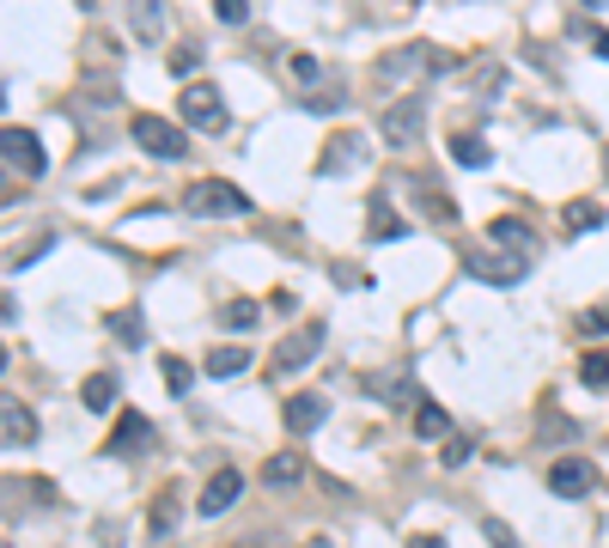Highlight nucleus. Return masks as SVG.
I'll return each mask as SVG.
<instances>
[{
  "instance_id": "obj_1",
  "label": "nucleus",
  "mask_w": 609,
  "mask_h": 548,
  "mask_svg": "<svg viewBox=\"0 0 609 548\" xmlns=\"http://www.w3.org/2000/svg\"><path fill=\"white\" fill-rule=\"evenodd\" d=\"M183 208L196 213V220H244L257 201L244 196L238 183H226V177H201V183L183 189Z\"/></svg>"
},
{
  "instance_id": "obj_2",
  "label": "nucleus",
  "mask_w": 609,
  "mask_h": 548,
  "mask_svg": "<svg viewBox=\"0 0 609 548\" xmlns=\"http://www.w3.org/2000/svg\"><path fill=\"white\" fill-rule=\"evenodd\" d=\"M0 171H13V177H44L49 171L44 140L30 135V128H0Z\"/></svg>"
},
{
  "instance_id": "obj_3",
  "label": "nucleus",
  "mask_w": 609,
  "mask_h": 548,
  "mask_svg": "<svg viewBox=\"0 0 609 548\" xmlns=\"http://www.w3.org/2000/svg\"><path fill=\"white\" fill-rule=\"evenodd\" d=\"M378 135L390 140L396 152L421 147V135H426V104H421V98H396V104H384V122H378Z\"/></svg>"
},
{
  "instance_id": "obj_4",
  "label": "nucleus",
  "mask_w": 609,
  "mask_h": 548,
  "mask_svg": "<svg viewBox=\"0 0 609 548\" xmlns=\"http://www.w3.org/2000/svg\"><path fill=\"white\" fill-rule=\"evenodd\" d=\"M463 269H470L475 281H487V287H518V281L531 274V257H518V250H470Z\"/></svg>"
},
{
  "instance_id": "obj_5",
  "label": "nucleus",
  "mask_w": 609,
  "mask_h": 548,
  "mask_svg": "<svg viewBox=\"0 0 609 548\" xmlns=\"http://www.w3.org/2000/svg\"><path fill=\"white\" fill-rule=\"evenodd\" d=\"M183 122H189V128H196V135H226V98H220V91L213 86H183Z\"/></svg>"
},
{
  "instance_id": "obj_6",
  "label": "nucleus",
  "mask_w": 609,
  "mask_h": 548,
  "mask_svg": "<svg viewBox=\"0 0 609 548\" xmlns=\"http://www.w3.org/2000/svg\"><path fill=\"white\" fill-rule=\"evenodd\" d=\"M135 147L171 165V159H183V152H189V140H183L177 122H165V116H152V110H147V116H135Z\"/></svg>"
},
{
  "instance_id": "obj_7",
  "label": "nucleus",
  "mask_w": 609,
  "mask_h": 548,
  "mask_svg": "<svg viewBox=\"0 0 609 548\" xmlns=\"http://www.w3.org/2000/svg\"><path fill=\"white\" fill-rule=\"evenodd\" d=\"M372 152H365V135H353V128H341V135L323 140V159H318V177H353V171L365 165Z\"/></svg>"
},
{
  "instance_id": "obj_8",
  "label": "nucleus",
  "mask_w": 609,
  "mask_h": 548,
  "mask_svg": "<svg viewBox=\"0 0 609 548\" xmlns=\"http://www.w3.org/2000/svg\"><path fill=\"white\" fill-rule=\"evenodd\" d=\"M597 487V470L585 463V457H555L548 463V494H561V500H585Z\"/></svg>"
},
{
  "instance_id": "obj_9",
  "label": "nucleus",
  "mask_w": 609,
  "mask_h": 548,
  "mask_svg": "<svg viewBox=\"0 0 609 548\" xmlns=\"http://www.w3.org/2000/svg\"><path fill=\"white\" fill-rule=\"evenodd\" d=\"M323 323L311 317V323H299V335H287V341H281V353H274V372H281V378H287V372H299V365H311L318 360V348H323Z\"/></svg>"
},
{
  "instance_id": "obj_10",
  "label": "nucleus",
  "mask_w": 609,
  "mask_h": 548,
  "mask_svg": "<svg viewBox=\"0 0 609 548\" xmlns=\"http://www.w3.org/2000/svg\"><path fill=\"white\" fill-rule=\"evenodd\" d=\"M414 67H426V74H445V67H451V55H439V49H426V43H409V49H396V55L378 61L384 79H409Z\"/></svg>"
},
{
  "instance_id": "obj_11",
  "label": "nucleus",
  "mask_w": 609,
  "mask_h": 548,
  "mask_svg": "<svg viewBox=\"0 0 609 548\" xmlns=\"http://www.w3.org/2000/svg\"><path fill=\"white\" fill-rule=\"evenodd\" d=\"M0 445H7V451L37 445V414H30L18 396H0Z\"/></svg>"
},
{
  "instance_id": "obj_12",
  "label": "nucleus",
  "mask_w": 609,
  "mask_h": 548,
  "mask_svg": "<svg viewBox=\"0 0 609 548\" xmlns=\"http://www.w3.org/2000/svg\"><path fill=\"white\" fill-rule=\"evenodd\" d=\"M238 494H244V475L238 470H213L196 506H201V518H220V512H232V506H238Z\"/></svg>"
},
{
  "instance_id": "obj_13",
  "label": "nucleus",
  "mask_w": 609,
  "mask_h": 548,
  "mask_svg": "<svg viewBox=\"0 0 609 548\" xmlns=\"http://www.w3.org/2000/svg\"><path fill=\"white\" fill-rule=\"evenodd\" d=\"M323 414H330V402H323L318 390H293L287 409H281V421H287V433H318Z\"/></svg>"
},
{
  "instance_id": "obj_14",
  "label": "nucleus",
  "mask_w": 609,
  "mask_h": 548,
  "mask_svg": "<svg viewBox=\"0 0 609 548\" xmlns=\"http://www.w3.org/2000/svg\"><path fill=\"white\" fill-rule=\"evenodd\" d=\"M299 482H304V457L299 451H274L269 463H262V487H274V494H293Z\"/></svg>"
},
{
  "instance_id": "obj_15",
  "label": "nucleus",
  "mask_w": 609,
  "mask_h": 548,
  "mask_svg": "<svg viewBox=\"0 0 609 548\" xmlns=\"http://www.w3.org/2000/svg\"><path fill=\"white\" fill-rule=\"evenodd\" d=\"M177 518H183V500H177V487H165V494L152 500V518H147V543H171V536H177Z\"/></svg>"
},
{
  "instance_id": "obj_16",
  "label": "nucleus",
  "mask_w": 609,
  "mask_h": 548,
  "mask_svg": "<svg viewBox=\"0 0 609 548\" xmlns=\"http://www.w3.org/2000/svg\"><path fill=\"white\" fill-rule=\"evenodd\" d=\"M147 445H152V421H147V414H122L116 433H110V451L135 457V451H147Z\"/></svg>"
},
{
  "instance_id": "obj_17",
  "label": "nucleus",
  "mask_w": 609,
  "mask_h": 548,
  "mask_svg": "<svg viewBox=\"0 0 609 548\" xmlns=\"http://www.w3.org/2000/svg\"><path fill=\"white\" fill-rule=\"evenodd\" d=\"M487 244H506V250H518V257H531L536 250V226H524V220H487Z\"/></svg>"
},
{
  "instance_id": "obj_18",
  "label": "nucleus",
  "mask_w": 609,
  "mask_h": 548,
  "mask_svg": "<svg viewBox=\"0 0 609 548\" xmlns=\"http://www.w3.org/2000/svg\"><path fill=\"white\" fill-rule=\"evenodd\" d=\"M409 232V220L390 208V196H372V226H365V238L378 244V238H402Z\"/></svg>"
},
{
  "instance_id": "obj_19",
  "label": "nucleus",
  "mask_w": 609,
  "mask_h": 548,
  "mask_svg": "<svg viewBox=\"0 0 609 548\" xmlns=\"http://www.w3.org/2000/svg\"><path fill=\"white\" fill-rule=\"evenodd\" d=\"M79 402H86L91 414H110L116 409V378H110V372H91V378L79 384Z\"/></svg>"
},
{
  "instance_id": "obj_20",
  "label": "nucleus",
  "mask_w": 609,
  "mask_h": 548,
  "mask_svg": "<svg viewBox=\"0 0 609 548\" xmlns=\"http://www.w3.org/2000/svg\"><path fill=\"white\" fill-rule=\"evenodd\" d=\"M104 335H116L122 348H147V323H140V311H110Z\"/></svg>"
},
{
  "instance_id": "obj_21",
  "label": "nucleus",
  "mask_w": 609,
  "mask_h": 548,
  "mask_svg": "<svg viewBox=\"0 0 609 548\" xmlns=\"http://www.w3.org/2000/svg\"><path fill=\"white\" fill-rule=\"evenodd\" d=\"M250 372V348H213L208 353V378H238Z\"/></svg>"
},
{
  "instance_id": "obj_22",
  "label": "nucleus",
  "mask_w": 609,
  "mask_h": 548,
  "mask_svg": "<svg viewBox=\"0 0 609 548\" xmlns=\"http://www.w3.org/2000/svg\"><path fill=\"white\" fill-rule=\"evenodd\" d=\"M414 433H421V439H451V414H445L439 402H421V409H414Z\"/></svg>"
},
{
  "instance_id": "obj_23",
  "label": "nucleus",
  "mask_w": 609,
  "mask_h": 548,
  "mask_svg": "<svg viewBox=\"0 0 609 548\" xmlns=\"http://www.w3.org/2000/svg\"><path fill=\"white\" fill-rule=\"evenodd\" d=\"M451 152H457V165H470V171L494 165V152H487L482 135H451Z\"/></svg>"
},
{
  "instance_id": "obj_24",
  "label": "nucleus",
  "mask_w": 609,
  "mask_h": 548,
  "mask_svg": "<svg viewBox=\"0 0 609 548\" xmlns=\"http://www.w3.org/2000/svg\"><path fill=\"white\" fill-rule=\"evenodd\" d=\"M257 317H262V304H250V299H226V304H220V323H226V329H257Z\"/></svg>"
},
{
  "instance_id": "obj_25",
  "label": "nucleus",
  "mask_w": 609,
  "mask_h": 548,
  "mask_svg": "<svg viewBox=\"0 0 609 548\" xmlns=\"http://www.w3.org/2000/svg\"><path fill=\"white\" fill-rule=\"evenodd\" d=\"M597 226H604V208H592V201L567 208V232H597Z\"/></svg>"
},
{
  "instance_id": "obj_26",
  "label": "nucleus",
  "mask_w": 609,
  "mask_h": 548,
  "mask_svg": "<svg viewBox=\"0 0 609 548\" xmlns=\"http://www.w3.org/2000/svg\"><path fill=\"white\" fill-rule=\"evenodd\" d=\"M128 25H135L140 37H159V30H165V7H152V0H147V7H135V13H128Z\"/></svg>"
},
{
  "instance_id": "obj_27",
  "label": "nucleus",
  "mask_w": 609,
  "mask_h": 548,
  "mask_svg": "<svg viewBox=\"0 0 609 548\" xmlns=\"http://www.w3.org/2000/svg\"><path fill=\"white\" fill-rule=\"evenodd\" d=\"M287 67H293V79H299V86H323V61L318 55H293Z\"/></svg>"
},
{
  "instance_id": "obj_28",
  "label": "nucleus",
  "mask_w": 609,
  "mask_h": 548,
  "mask_svg": "<svg viewBox=\"0 0 609 548\" xmlns=\"http://www.w3.org/2000/svg\"><path fill=\"white\" fill-rule=\"evenodd\" d=\"M426 213H433L439 226H451V220H457V201L445 196V189H426Z\"/></svg>"
},
{
  "instance_id": "obj_29",
  "label": "nucleus",
  "mask_w": 609,
  "mask_h": 548,
  "mask_svg": "<svg viewBox=\"0 0 609 548\" xmlns=\"http://www.w3.org/2000/svg\"><path fill=\"white\" fill-rule=\"evenodd\" d=\"M579 378H585V384H609V353H585V360H579Z\"/></svg>"
},
{
  "instance_id": "obj_30",
  "label": "nucleus",
  "mask_w": 609,
  "mask_h": 548,
  "mask_svg": "<svg viewBox=\"0 0 609 548\" xmlns=\"http://www.w3.org/2000/svg\"><path fill=\"white\" fill-rule=\"evenodd\" d=\"M482 531H487V543H494V548H518V536H512V524H506V518H487Z\"/></svg>"
},
{
  "instance_id": "obj_31",
  "label": "nucleus",
  "mask_w": 609,
  "mask_h": 548,
  "mask_svg": "<svg viewBox=\"0 0 609 548\" xmlns=\"http://www.w3.org/2000/svg\"><path fill=\"white\" fill-rule=\"evenodd\" d=\"M213 13H220V25H244L250 7H244V0H213Z\"/></svg>"
},
{
  "instance_id": "obj_32",
  "label": "nucleus",
  "mask_w": 609,
  "mask_h": 548,
  "mask_svg": "<svg viewBox=\"0 0 609 548\" xmlns=\"http://www.w3.org/2000/svg\"><path fill=\"white\" fill-rule=\"evenodd\" d=\"M196 67H201V55H196V49H177V55H171V74H177V79H189Z\"/></svg>"
},
{
  "instance_id": "obj_33",
  "label": "nucleus",
  "mask_w": 609,
  "mask_h": 548,
  "mask_svg": "<svg viewBox=\"0 0 609 548\" xmlns=\"http://www.w3.org/2000/svg\"><path fill=\"white\" fill-rule=\"evenodd\" d=\"M165 384H171V390H189V365H183V360H165Z\"/></svg>"
},
{
  "instance_id": "obj_34",
  "label": "nucleus",
  "mask_w": 609,
  "mask_h": 548,
  "mask_svg": "<svg viewBox=\"0 0 609 548\" xmlns=\"http://www.w3.org/2000/svg\"><path fill=\"white\" fill-rule=\"evenodd\" d=\"M585 335H609V311L597 304V311H585Z\"/></svg>"
},
{
  "instance_id": "obj_35",
  "label": "nucleus",
  "mask_w": 609,
  "mask_h": 548,
  "mask_svg": "<svg viewBox=\"0 0 609 548\" xmlns=\"http://www.w3.org/2000/svg\"><path fill=\"white\" fill-rule=\"evenodd\" d=\"M445 463H451V470H457V463H470V439H451V445H445Z\"/></svg>"
},
{
  "instance_id": "obj_36",
  "label": "nucleus",
  "mask_w": 609,
  "mask_h": 548,
  "mask_svg": "<svg viewBox=\"0 0 609 548\" xmlns=\"http://www.w3.org/2000/svg\"><path fill=\"white\" fill-rule=\"evenodd\" d=\"M592 49H597V55L609 61V30H592Z\"/></svg>"
},
{
  "instance_id": "obj_37",
  "label": "nucleus",
  "mask_w": 609,
  "mask_h": 548,
  "mask_svg": "<svg viewBox=\"0 0 609 548\" xmlns=\"http://www.w3.org/2000/svg\"><path fill=\"white\" fill-rule=\"evenodd\" d=\"M409 548H445L439 536H409Z\"/></svg>"
},
{
  "instance_id": "obj_38",
  "label": "nucleus",
  "mask_w": 609,
  "mask_h": 548,
  "mask_svg": "<svg viewBox=\"0 0 609 548\" xmlns=\"http://www.w3.org/2000/svg\"><path fill=\"white\" fill-rule=\"evenodd\" d=\"M0 323H13V299L7 292H0Z\"/></svg>"
},
{
  "instance_id": "obj_39",
  "label": "nucleus",
  "mask_w": 609,
  "mask_h": 548,
  "mask_svg": "<svg viewBox=\"0 0 609 548\" xmlns=\"http://www.w3.org/2000/svg\"><path fill=\"white\" fill-rule=\"evenodd\" d=\"M7 201H13V196H7V177H0V208H7Z\"/></svg>"
},
{
  "instance_id": "obj_40",
  "label": "nucleus",
  "mask_w": 609,
  "mask_h": 548,
  "mask_svg": "<svg viewBox=\"0 0 609 548\" xmlns=\"http://www.w3.org/2000/svg\"><path fill=\"white\" fill-rule=\"evenodd\" d=\"M0 372H7V348H0Z\"/></svg>"
},
{
  "instance_id": "obj_41",
  "label": "nucleus",
  "mask_w": 609,
  "mask_h": 548,
  "mask_svg": "<svg viewBox=\"0 0 609 548\" xmlns=\"http://www.w3.org/2000/svg\"><path fill=\"white\" fill-rule=\"evenodd\" d=\"M0 104H7V86H0Z\"/></svg>"
},
{
  "instance_id": "obj_42",
  "label": "nucleus",
  "mask_w": 609,
  "mask_h": 548,
  "mask_svg": "<svg viewBox=\"0 0 609 548\" xmlns=\"http://www.w3.org/2000/svg\"><path fill=\"white\" fill-rule=\"evenodd\" d=\"M0 548H13V543H0Z\"/></svg>"
}]
</instances>
